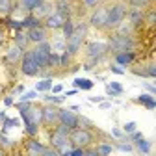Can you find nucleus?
I'll use <instances>...</instances> for the list:
<instances>
[{"label":"nucleus","instance_id":"obj_1","mask_svg":"<svg viewBox=\"0 0 156 156\" xmlns=\"http://www.w3.org/2000/svg\"><path fill=\"white\" fill-rule=\"evenodd\" d=\"M134 47V41L128 37V35H113L110 41H108V48L113 50L115 54H119V52H130V48Z\"/></svg>","mask_w":156,"mask_h":156},{"label":"nucleus","instance_id":"obj_2","mask_svg":"<svg viewBox=\"0 0 156 156\" xmlns=\"http://www.w3.org/2000/svg\"><path fill=\"white\" fill-rule=\"evenodd\" d=\"M32 56L39 67H47L48 65V56H50V45L47 41H39V45L32 50Z\"/></svg>","mask_w":156,"mask_h":156},{"label":"nucleus","instance_id":"obj_3","mask_svg":"<svg viewBox=\"0 0 156 156\" xmlns=\"http://www.w3.org/2000/svg\"><path fill=\"white\" fill-rule=\"evenodd\" d=\"M126 17V8L123 4H113L110 9H108V21H106V26H117L119 23L125 21Z\"/></svg>","mask_w":156,"mask_h":156},{"label":"nucleus","instance_id":"obj_4","mask_svg":"<svg viewBox=\"0 0 156 156\" xmlns=\"http://www.w3.org/2000/svg\"><path fill=\"white\" fill-rule=\"evenodd\" d=\"M69 126H65V125H62V126H58V130L50 136V141H52V145L56 147V149H63V147H67V134H69Z\"/></svg>","mask_w":156,"mask_h":156},{"label":"nucleus","instance_id":"obj_5","mask_svg":"<svg viewBox=\"0 0 156 156\" xmlns=\"http://www.w3.org/2000/svg\"><path fill=\"white\" fill-rule=\"evenodd\" d=\"M21 69H23V74H26V76H35L41 67L35 63L32 52H26V54H23V65H21Z\"/></svg>","mask_w":156,"mask_h":156},{"label":"nucleus","instance_id":"obj_6","mask_svg":"<svg viewBox=\"0 0 156 156\" xmlns=\"http://www.w3.org/2000/svg\"><path fill=\"white\" fill-rule=\"evenodd\" d=\"M58 119H60L62 125H65L69 128H76L78 126V117L74 115L73 110H60L58 112Z\"/></svg>","mask_w":156,"mask_h":156},{"label":"nucleus","instance_id":"obj_7","mask_svg":"<svg viewBox=\"0 0 156 156\" xmlns=\"http://www.w3.org/2000/svg\"><path fill=\"white\" fill-rule=\"evenodd\" d=\"M71 140H73V145H76V147H86L91 141V134L87 130H76L74 128V132L71 134Z\"/></svg>","mask_w":156,"mask_h":156},{"label":"nucleus","instance_id":"obj_8","mask_svg":"<svg viewBox=\"0 0 156 156\" xmlns=\"http://www.w3.org/2000/svg\"><path fill=\"white\" fill-rule=\"evenodd\" d=\"M108 43H101V41H97V43H89L87 47V54L91 58H102L106 52H108Z\"/></svg>","mask_w":156,"mask_h":156},{"label":"nucleus","instance_id":"obj_9","mask_svg":"<svg viewBox=\"0 0 156 156\" xmlns=\"http://www.w3.org/2000/svg\"><path fill=\"white\" fill-rule=\"evenodd\" d=\"M106 21H108V9L106 8H99V9L91 15V24L97 26V28L106 26Z\"/></svg>","mask_w":156,"mask_h":156},{"label":"nucleus","instance_id":"obj_10","mask_svg":"<svg viewBox=\"0 0 156 156\" xmlns=\"http://www.w3.org/2000/svg\"><path fill=\"white\" fill-rule=\"evenodd\" d=\"M26 149H28V152H30V154H47V156H54V154H58L56 151H48L45 145L37 143V141H28Z\"/></svg>","mask_w":156,"mask_h":156},{"label":"nucleus","instance_id":"obj_11","mask_svg":"<svg viewBox=\"0 0 156 156\" xmlns=\"http://www.w3.org/2000/svg\"><path fill=\"white\" fill-rule=\"evenodd\" d=\"M63 23H65V17H63V15L52 13V15L47 17V23H45V24H47V28H62Z\"/></svg>","mask_w":156,"mask_h":156},{"label":"nucleus","instance_id":"obj_12","mask_svg":"<svg viewBox=\"0 0 156 156\" xmlns=\"http://www.w3.org/2000/svg\"><path fill=\"white\" fill-rule=\"evenodd\" d=\"M28 39L30 41H35V43H39V41H45V30L39 26V28H30L28 30Z\"/></svg>","mask_w":156,"mask_h":156},{"label":"nucleus","instance_id":"obj_13","mask_svg":"<svg viewBox=\"0 0 156 156\" xmlns=\"http://www.w3.org/2000/svg\"><path fill=\"white\" fill-rule=\"evenodd\" d=\"M19 58H23V47H11L9 50H8V54H6V60L9 62V63H15Z\"/></svg>","mask_w":156,"mask_h":156},{"label":"nucleus","instance_id":"obj_14","mask_svg":"<svg viewBox=\"0 0 156 156\" xmlns=\"http://www.w3.org/2000/svg\"><path fill=\"white\" fill-rule=\"evenodd\" d=\"M134 58H136L134 52H119V54L115 56V63L123 67V65H128V63L134 60Z\"/></svg>","mask_w":156,"mask_h":156},{"label":"nucleus","instance_id":"obj_15","mask_svg":"<svg viewBox=\"0 0 156 156\" xmlns=\"http://www.w3.org/2000/svg\"><path fill=\"white\" fill-rule=\"evenodd\" d=\"M58 112L60 110H56V108H43L41 110V115H43V121H47V123H52V121H56L58 119Z\"/></svg>","mask_w":156,"mask_h":156},{"label":"nucleus","instance_id":"obj_16","mask_svg":"<svg viewBox=\"0 0 156 156\" xmlns=\"http://www.w3.org/2000/svg\"><path fill=\"white\" fill-rule=\"evenodd\" d=\"M82 41H84V39L76 37V35H71V37H69V43H67V52H69V54H74V52H78V48H80Z\"/></svg>","mask_w":156,"mask_h":156},{"label":"nucleus","instance_id":"obj_17","mask_svg":"<svg viewBox=\"0 0 156 156\" xmlns=\"http://www.w3.org/2000/svg\"><path fill=\"white\" fill-rule=\"evenodd\" d=\"M138 101L140 102H143L147 108H151V110H154V106H156V102H154V97L152 95H149V93H143V95H140L138 97Z\"/></svg>","mask_w":156,"mask_h":156},{"label":"nucleus","instance_id":"obj_18","mask_svg":"<svg viewBox=\"0 0 156 156\" xmlns=\"http://www.w3.org/2000/svg\"><path fill=\"white\" fill-rule=\"evenodd\" d=\"M34 13H35V17L39 19V17H45V15H50V6L48 4H45V2H41L35 9H34Z\"/></svg>","mask_w":156,"mask_h":156},{"label":"nucleus","instance_id":"obj_19","mask_svg":"<svg viewBox=\"0 0 156 156\" xmlns=\"http://www.w3.org/2000/svg\"><path fill=\"white\" fill-rule=\"evenodd\" d=\"M23 26L24 28H39V19L35 15H30V17H26L23 21Z\"/></svg>","mask_w":156,"mask_h":156},{"label":"nucleus","instance_id":"obj_20","mask_svg":"<svg viewBox=\"0 0 156 156\" xmlns=\"http://www.w3.org/2000/svg\"><path fill=\"white\" fill-rule=\"evenodd\" d=\"M41 2H45V0H21V4H23V8L24 9H28V11H34Z\"/></svg>","mask_w":156,"mask_h":156},{"label":"nucleus","instance_id":"obj_21","mask_svg":"<svg viewBox=\"0 0 156 156\" xmlns=\"http://www.w3.org/2000/svg\"><path fill=\"white\" fill-rule=\"evenodd\" d=\"M76 87H82V89H91L93 87V82L91 80H84V78H74V82H73Z\"/></svg>","mask_w":156,"mask_h":156},{"label":"nucleus","instance_id":"obj_22","mask_svg":"<svg viewBox=\"0 0 156 156\" xmlns=\"http://www.w3.org/2000/svg\"><path fill=\"white\" fill-rule=\"evenodd\" d=\"M134 143H136V147L140 149V152H143V154H147V152L151 151V143H149L147 140H143V138L138 140V141H134Z\"/></svg>","mask_w":156,"mask_h":156},{"label":"nucleus","instance_id":"obj_23","mask_svg":"<svg viewBox=\"0 0 156 156\" xmlns=\"http://www.w3.org/2000/svg\"><path fill=\"white\" fill-rule=\"evenodd\" d=\"M86 34H87V24H86V23H82V24H78V26L74 28V32H73V35H76V37H80V39H84V37H86Z\"/></svg>","mask_w":156,"mask_h":156},{"label":"nucleus","instance_id":"obj_24","mask_svg":"<svg viewBox=\"0 0 156 156\" xmlns=\"http://www.w3.org/2000/svg\"><path fill=\"white\" fill-rule=\"evenodd\" d=\"M126 15H128V19H130V23H132V24H140V23H141V19H143L141 13H140L138 9H132V11L126 13Z\"/></svg>","mask_w":156,"mask_h":156},{"label":"nucleus","instance_id":"obj_25","mask_svg":"<svg viewBox=\"0 0 156 156\" xmlns=\"http://www.w3.org/2000/svg\"><path fill=\"white\" fill-rule=\"evenodd\" d=\"M108 93H110V95H121V93H123V86H121L119 82H110Z\"/></svg>","mask_w":156,"mask_h":156},{"label":"nucleus","instance_id":"obj_26","mask_svg":"<svg viewBox=\"0 0 156 156\" xmlns=\"http://www.w3.org/2000/svg\"><path fill=\"white\" fill-rule=\"evenodd\" d=\"M73 32H74V26H73V23L67 19V21L63 23V34H65V37H71V35H73Z\"/></svg>","mask_w":156,"mask_h":156},{"label":"nucleus","instance_id":"obj_27","mask_svg":"<svg viewBox=\"0 0 156 156\" xmlns=\"http://www.w3.org/2000/svg\"><path fill=\"white\" fill-rule=\"evenodd\" d=\"M112 151H113L112 145L102 143V145H99V149H97V154H112Z\"/></svg>","mask_w":156,"mask_h":156},{"label":"nucleus","instance_id":"obj_28","mask_svg":"<svg viewBox=\"0 0 156 156\" xmlns=\"http://www.w3.org/2000/svg\"><path fill=\"white\" fill-rule=\"evenodd\" d=\"M35 89H37V91H47V89H50V78H47V80H41V82L35 86Z\"/></svg>","mask_w":156,"mask_h":156},{"label":"nucleus","instance_id":"obj_29","mask_svg":"<svg viewBox=\"0 0 156 156\" xmlns=\"http://www.w3.org/2000/svg\"><path fill=\"white\" fill-rule=\"evenodd\" d=\"M58 13H60V15H63V17H67V15H69V6L63 2V0H62L60 4H58Z\"/></svg>","mask_w":156,"mask_h":156},{"label":"nucleus","instance_id":"obj_30","mask_svg":"<svg viewBox=\"0 0 156 156\" xmlns=\"http://www.w3.org/2000/svg\"><path fill=\"white\" fill-rule=\"evenodd\" d=\"M48 65L58 67V65H60V56H58V54H50L48 56Z\"/></svg>","mask_w":156,"mask_h":156},{"label":"nucleus","instance_id":"obj_31","mask_svg":"<svg viewBox=\"0 0 156 156\" xmlns=\"http://www.w3.org/2000/svg\"><path fill=\"white\" fill-rule=\"evenodd\" d=\"M26 39H28V35L24 37L21 32H17V37H15V41H17V45L19 47H24V43H26Z\"/></svg>","mask_w":156,"mask_h":156},{"label":"nucleus","instance_id":"obj_32","mask_svg":"<svg viewBox=\"0 0 156 156\" xmlns=\"http://www.w3.org/2000/svg\"><path fill=\"white\" fill-rule=\"evenodd\" d=\"M45 101H48V102H60V104H63V97H54V95H47L45 97Z\"/></svg>","mask_w":156,"mask_h":156},{"label":"nucleus","instance_id":"obj_33","mask_svg":"<svg viewBox=\"0 0 156 156\" xmlns=\"http://www.w3.org/2000/svg\"><path fill=\"white\" fill-rule=\"evenodd\" d=\"M69 62H71V54L65 50V52L62 54V58H60V65H69Z\"/></svg>","mask_w":156,"mask_h":156},{"label":"nucleus","instance_id":"obj_34","mask_svg":"<svg viewBox=\"0 0 156 156\" xmlns=\"http://www.w3.org/2000/svg\"><path fill=\"white\" fill-rule=\"evenodd\" d=\"M26 132H28L30 136H35V134H37V125H35V123H26Z\"/></svg>","mask_w":156,"mask_h":156},{"label":"nucleus","instance_id":"obj_35","mask_svg":"<svg viewBox=\"0 0 156 156\" xmlns=\"http://www.w3.org/2000/svg\"><path fill=\"white\" fill-rule=\"evenodd\" d=\"M9 11V0H0V13Z\"/></svg>","mask_w":156,"mask_h":156},{"label":"nucleus","instance_id":"obj_36","mask_svg":"<svg viewBox=\"0 0 156 156\" xmlns=\"http://www.w3.org/2000/svg\"><path fill=\"white\" fill-rule=\"evenodd\" d=\"M63 154H67V156H82V154H84V151H82V147H78V149L67 151V152H63Z\"/></svg>","mask_w":156,"mask_h":156},{"label":"nucleus","instance_id":"obj_37","mask_svg":"<svg viewBox=\"0 0 156 156\" xmlns=\"http://www.w3.org/2000/svg\"><path fill=\"white\" fill-rule=\"evenodd\" d=\"M151 2V0H130V4L134 6V8H141V6H147Z\"/></svg>","mask_w":156,"mask_h":156},{"label":"nucleus","instance_id":"obj_38","mask_svg":"<svg viewBox=\"0 0 156 156\" xmlns=\"http://www.w3.org/2000/svg\"><path fill=\"white\" fill-rule=\"evenodd\" d=\"M8 26H9V28H13V30H17V32H21V30L24 28V26H23V23H15V21H9V23H8Z\"/></svg>","mask_w":156,"mask_h":156},{"label":"nucleus","instance_id":"obj_39","mask_svg":"<svg viewBox=\"0 0 156 156\" xmlns=\"http://www.w3.org/2000/svg\"><path fill=\"white\" fill-rule=\"evenodd\" d=\"M35 95H37V91H28V93H23V101H32V99H35Z\"/></svg>","mask_w":156,"mask_h":156},{"label":"nucleus","instance_id":"obj_40","mask_svg":"<svg viewBox=\"0 0 156 156\" xmlns=\"http://www.w3.org/2000/svg\"><path fill=\"white\" fill-rule=\"evenodd\" d=\"M141 138H143V134H141V132L132 130V134H130V140H132V141H138V140H141Z\"/></svg>","mask_w":156,"mask_h":156},{"label":"nucleus","instance_id":"obj_41","mask_svg":"<svg viewBox=\"0 0 156 156\" xmlns=\"http://www.w3.org/2000/svg\"><path fill=\"white\" fill-rule=\"evenodd\" d=\"M119 149L125 151V152H132L134 151V145H128V143H119Z\"/></svg>","mask_w":156,"mask_h":156},{"label":"nucleus","instance_id":"obj_42","mask_svg":"<svg viewBox=\"0 0 156 156\" xmlns=\"http://www.w3.org/2000/svg\"><path fill=\"white\" fill-rule=\"evenodd\" d=\"M15 125H17V119H8L6 125H4V132H8V128L9 126H15Z\"/></svg>","mask_w":156,"mask_h":156},{"label":"nucleus","instance_id":"obj_43","mask_svg":"<svg viewBox=\"0 0 156 156\" xmlns=\"http://www.w3.org/2000/svg\"><path fill=\"white\" fill-rule=\"evenodd\" d=\"M112 136H113V138H117V140H121L125 134H123V132H121L119 128H113V130H112Z\"/></svg>","mask_w":156,"mask_h":156},{"label":"nucleus","instance_id":"obj_44","mask_svg":"<svg viewBox=\"0 0 156 156\" xmlns=\"http://www.w3.org/2000/svg\"><path fill=\"white\" fill-rule=\"evenodd\" d=\"M0 143H2L4 147H9V145H13V143H11L8 138H4V134H0Z\"/></svg>","mask_w":156,"mask_h":156},{"label":"nucleus","instance_id":"obj_45","mask_svg":"<svg viewBox=\"0 0 156 156\" xmlns=\"http://www.w3.org/2000/svg\"><path fill=\"white\" fill-rule=\"evenodd\" d=\"M112 73H115V74H125L123 73V67H119V65H112Z\"/></svg>","mask_w":156,"mask_h":156},{"label":"nucleus","instance_id":"obj_46","mask_svg":"<svg viewBox=\"0 0 156 156\" xmlns=\"http://www.w3.org/2000/svg\"><path fill=\"white\" fill-rule=\"evenodd\" d=\"M132 130H136V123H126L125 125V132H132Z\"/></svg>","mask_w":156,"mask_h":156},{"label":"nucleus","instance_id":"obj_47","mask_svg":"<svg viewBox=\"0 0 156 156\" xmlns=\"http://www.w3.org/2000/svg\"><path fill=\"white\" fill-rule=\"evenodd\" d=\"M62 89H63V86H62V84H58V86H54V87H52V91H54V93H62Z\"/></svg>","mask_w":156,"mask_h":156},{"label":"nucleus","instance_id":"obj_48","mask_svg":"<svg viewBox=\"0 0 156 156\" xmlns=\"http://www.w3.org/2000/svg\"><path fill=\"white\" fill-rule=\"evenodd\" d=\"M89 101H91V102H102L104 99H102V97H91Z\"/></svg>","mask_w":156,"mask_h":156},{"label":"nucleus","instance_id":"obj_49","mask_svg":"<svg viewBox=\"0 0 156 156\" xmlns=\"http://www.w3.org/2000/svg\"><path fill=\"white\" fill-rule=\"evenodd\" d=\"M11 102H13L11 97H6V99H4V104H6V106H11Z\"/></svg>","mask_w":156,"mask_h":156},{"label":"nucleus","instance_id":"obj_50","mask_svg":"<svg viewBox=\"0 0 156 156\" xmlns=\"http://www.w3.org/2000/svg\"><path fill=\"white\" fill-rule=\"evenodd\" d=\"M110 106H112V104H110V102H104V101H102V104H101V108H102V110H108Z\"/></svg>","mask_w":156,"mask_h":156},{"label":"nucleus","instance_id":"obj_51","mask_svg":"<svg viewBox=\"0 0 156 156\" xmlns=\"http://www.w3.org/2000/svg\"><path fill=\"white\" fill-rule=\"evenodd\" d=\"M84 2H86V6H93V4L97 2V0H84Z\"/></svg>","mask_w":156,"mask_h":156},{"label":"nucleus","instance_id":"obj_52","mask_svg":"<svg viewBox=\"0 0 156 156\" xmlns=\"http://www.w3.org/2000/svg\"><path fill=\"white\" fill-rule=\"evenodd\" d=\"M76 93H78V89H71V91H67L69 97H71V95H76Z\"/></svg>","mask_w":156,"mask_h":156},{"label":"nucleus","instance_id":"obj_53","mask_svg":"<svg viewBox=\"0 0 156 156\" xmlns=\"http://www.w3.org/2000/svg\"><path fill=\"white\" fill-rule=\"evenodd\" d=\"M0 121H6V115H4L2 112H0Z\"/></svg>","mask_w":156,"mask_h":156},{"label":"nucleus","instance_id":"obj_54","mask_svg":"<svg viewBox=\"0 0 156 156\" xmlns=\"http://www.w3.org/2000/svg\"><path fill=\"white\" fill-rule=\"evenodd\" d=\"M0 41H2V32H0Z\"/></svg>","mask_w":156,"mask_h":156}]
</instances>
